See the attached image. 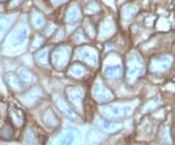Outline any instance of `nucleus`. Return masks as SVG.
<instances>
[{"mask_svg":"<svg viewBox=\"0 0 175 145\" xmlns=\"http://www.w3.org/2000/svg\"><path fill=\"white\" fill-rule=\"evenodd\" d=\"M12 20L10 18L4 17V18H0V40H1L4 35L6 34V32L9 29V26L12 24Z\"/></svg>","mask_w":175,"mask_h":145,"instance_id":"nucleus-16","label":"nucleus"},{"mask_svg":"<svg viewBox=\"0 0 175 145\" xmlns=\"http://www.w3.org/2000/svg\"><path fill=\"white\" fill-rule=\"evenodd\" d=\"M114 30H115V26L113 21L111 19H107L100 27V36L102 38H107L114 32Z\"/></svg>","mask_w":175,"mask_h":145,"instance_id":"nucleus-10","label":"nucleus"},{"mask_svg":"<svg viewBox=\"0 0 175 145\" xmlns=\"http://www.w3.org/2000/svg\"><path fill=\"white\" fill-rule=\"evenodd\" d=\"M86 11L89 12V14H96L97 12L100 11V6L95 2H91L86 7Z\"/></svg>","mask_w":175,"mask_h":145,"instance_id":"nucleus-21","label":"nucleus"},{"mask_svg":"<svg viewBox=\"0 0 175 145\" xmlns=\"http://www.w3.org/2000/svg\"><path fill=\"white\" fill-rule=\"evenodd\" d=\"M58 105L59 108L61 109V111L64 112V114L67 116V117H69L70 119H74V120L77 119V115L74 113V111L72 110L71 107H70L68 104H66L62 99L58 100Z\"/></svg>","mask_w":175,"mask_h":145,"instance_id":"nucleus-15","label":"nucleus"},{"mask_svg":"<svg viewBox=\"0 0 175 145\" xmlns=\"http://www.w3.org/2000/svg\"><path fill=\"white\" fill-rule=\"evenodd\" d=\"M143 64L140 59L137 56L131 55L129 59L128 71H126V80L129 84H132L133 82L140 76V74L143 72Z\"/></svg>","mask_w":175,"mask_h":145,"instance_id":"nucleus-1","label":"nucleus"},{"mask_svg":"<svg viewBox=\"0 0 175 145\" xmlns=\"http://www.w3.org/2000/svg\"><path fill=\"white\" fill-rule=\"evenodd\" d=\"M6 82L8 83L9 87L11 88L12 90H14L15 92H18V91L21 90V81L19 80V77L17 75L13 74V73H9L6 76Z\"/></svg>","mask_w":175,"mask_h":145,"instance_id":"nucleus-12","label":"nucleus"},{"mask_svg":"<svg viewBox=\"0 0 175 145\" xmlns=\"http://www.w3.org/2000/svg\"><path fill=\"white\" fill-rule=\"evenodd\" d=\"M75 140V134L74 131H67L63 134L62 138L60 139L59 145H72V143Z\"/></svg>","mask_w":175,"mask_h":145,"instance_id":"nucleus-18","label":"nucleus"},{"mask_svg":"<svg viewBox=\"0 0 175 145\" xmlns=\"http://www.w3.org/2000/svg\"><path fill=\"white\" fill-rule=\"evenodd\" d=\"M74 38H75V41L77 43H82V42H86V41H87L86 35L82 32V31H80V30H79L78 32L74 35Z\"/></svg>","mask_w":175,"mask_h":145,"instance_id":"nucleus-23","label":"nucleus"},{"mask_svg":"<svg viewBox=\"0 0 175 145\" xmlns=\"http://www.w3.org/2000/svg\"><path fill=\"white\" fill-rule=\"evenodd\" d=\"M36 61L39 64L45 65L49 62V52H48L47 49L41 50L36 55Z\"/></svg>","mask_w":175,"mask_h":145,"instance_id":"nucleus-19","label":"nucleus"},{"mask_svg":"<svg viewBox=\"0 0 175 145\" xmlns=\"http://www.w3.org/2000/svg\"><path fill=\"white\" fill-rule=\"evenodd\" d=\"M78 58L81 61L87 62L90 65H96L97 64V56L95 53V50L91 48V47H85L82 48L81 50H79L77 53Z\"/></svg>","mask_w":175,"mask_h":145,"instance_id":"nucleus-4","label":"nucleus"},{"mask_svg":"<svg viewBox=\"0 0 175 145\" xmlns=\"http://www.w3.org/2000/svg\"><path fill=\"white\" fill-rule=\"evenodd\" d=\"M82 19V12L77 5H72L68 8L65 15V20L69 24L76 23Z\"/></svg>","mask_w":175,"mask_h":145,"instance_id":"nucleus-7","label":"nucleus"},{"mask_svg":"<svg viewBox=\"0 0 175 145\" xmlns=\"http://www.w3.org/2000/svg\"><path fill=\"white\" fill-rule=\"evenodd\" d=\"M94 96L95 99L99 102H107L112 97V94L109 92V90L106 89L104 86L96 85L94 89Z\"/></svg>","mask_w":175,"mask_h":145,"instance_id":"nucleus-5","label":"nucleus"},{"mask_svg":"<svg viewBox=\"0 0 175 145\" xmlns=\"http://www.w3.org/2000/svg\"><path fill=\"white\" fill-rule=\"evenodd\" d=\"M104 74L108 80L116 81L123 74V68L121 65H108L104 69Z\"/></svg>","mask_w":175,"mask_h":145,"instance_id":"nucleus-6","label":"nucleus"},{"mask_svg":"<svg viewBox=\"0 0 175 145\" xmlns=\"http://www.w3.org/2000/svg\"><path fill=\"white\" fill-rule=\"evenodd\" d=\"M108 110L110 111L111 115L113 117H117V118H125L128 115H129V113L131 112V108L129 106H110L108 107Z\"/></svg>","mask_w":175,"mask_h":145,"instance_id":"nucleus-8","label":"nucleus"},{"mask_svg":"<svg viewBox=\"0 0 175 145\" xmlns=\"http://www.w3.org/2000/svg\"><path fill=\"white\" fill-rule=\"evenodd\" d=\"M19 78H20L21 82H23L24 84L26 85L31 84L35 79L34 74L26 68L20 69V71H19Z\"/></svg>","mask_w":175,"mask_h":145,"instance_id":"nucleus-13","label":"nucleus"},{"mask_svg":"<svg viewBox=\"0 0 175 145\" xmlns=\"http://www.w3.org/2000/svg\"><path fill=\"white\" fill-rule=\"evenodd\" d=\"M120 126L118 124H115V123H111V122H105L103 123V126L102 128L104 130H107V131H118V129H119Z\"/></svg>","mask_w":175,"mask_h":145,"instance_id":"nucleus-22","label":"nucleus"},{"mask_svg":"<svg viewBox=\"0 0 175 145\" xmlns=\"http://www.w3.org/2000/svg\"><path fill=\"white\" fill-rule=\"evenodd\" d=\"M71 51L67 46L58 47L52 55V61L55 66L58 68H63L69 61Z\"/></svg>","mask_w":175,"mask_h":145,"instance_id":"nucleus-2","label":"nucleus"},{"mask_svg":"<svg viewBox=\"0 0 175 145\" xmlns=\"http://www.w3.org/2000/svg\"><path fill=\"white\" fill-rule=\"evenodd\" d=\"M136 13H137V7H135V6H133L131 4L125 6L122 11L123 21L125 23H129V21H132V19Z\"/></svg>","mask_w":175,"mask_h":145,"instance_id":"nucleus-11","label":"nucleus"},{"mask_svg":"<svg viewBox=\"0 0 175 145\" xmlns=\"http://www.w3.org/2000/svg\"><path fill=\"white\" fill-rule=\"evenodd\" d=\"M49 28H50V30H49V29H47L46 33L48 34V35H51V34H52V33L54 32V31H55V26H54L53 24H51Z\"/></svg>","mask_w":175,"mask_h":145,"instance_id":"nucleus-25","label":"nucleus"},{"mask_svg":"<svg viewBox=\"0 0 175 145\" xmlns=\"http://www.w3.org/2000/svg\"><path fill=\"white\" fill-rule=\"evenodd\" d=\"M26 37H27V29L25 27H21L17 31V33H16V35L14 37V42L16 44H21L26 39Z\"/></svg>","mask_w":175,"mask_h":145,"instance_id":"nucleus-20","label":"nucleus"},{"mask_svg":"<svg viewBox=\"0 0 175 145\" xmlns=\"http://www.w3.org/2000/svg\"><path fill=\"white\" fill-rule=\"evenodd\" d=\"M24 145H36L34 142H33V140H31L30 138H27L26 141H25V143Z\"/></svg>","mask_w":175,"mask_h":145,"instance_id":"nucleus-26","label":"nucleus"},{"mask_svg":"<svg viewBox=\"0 0 175 145\" xmlns=\"http://www.w3.org/2000/svg\"><path fill=\"white\" fill-rule=\"evenodd\" d=\"M86 72H87V68L80 64H75L71 68H70V73L72 74V76L77 77V78L84 76L86 74Z\"/></svg>","mask_w":175,"mask_h":145,"instance_id":"nucleus-17","label":"nucleus"},{"mask_svg":"<svg viewBox=\"0 0 175 145\" xmlns=\"http://www.w3.org/2000/svg\"><path fill=\"white\" fill-rule=\"evenodd\" d=\"M51 1L53 2V4L54 5H60V4H62V3H64V2H66L67 0H51Z\"/></svg>","mask_w":175,"mask_h":145,"instance_id":"nucleus-24","label":"nucleus"},{"mask_svg":"<svg viewBox=\"0 0 175 145\" xmlns=\"http://www.w3.org/2000/svg\"><path fill=\"white\" fill-rule=\"evenodd\" d=\"M30 20H31L32 26L36 28V29L42 28L44 26V24H45V21H46L44 15L38 10L32 11V13H31V16H30Z\"/></svg>","mask_w":175,"mask_h":145,"instance_id":"nucleus-9","label":"nucleus"},{"mask_svg":"<svg viewBox=\"0 0 175 145\" xmlns=\"http://www.w3.org/2000/svg\"><path fill=\"white\" fill-rule=\"evenodd\" d=\"M173 58L170 55H163L154 59L150 64V70L154 73L166 71L172 64Z\"/></svg>","mask_w":175,"mask_h":145,"instance_id":"nucleus-3","label":"nucleus"},{"mask_svg":"<svg viewBox=\"0 0 175 145\" xmlns=\"http://www.w3.org/2000/svg\"><path fill=\"white\" fill-rule=\"evenodd\" d=\"M2 1H5V0H0V2H2Z\"/></svg>","mask_w":175,"mask_h":145,"instance_id":"nucleus-27","label":"nucleus"},{"mask_svg":"<svg viewBox=\"0 0 175 145\" xmlns=\"http://www.w3.org/2000/svg\"><path fill=\"white\" fill-rule=\"evenodd\" d=\"M67 96L69 97V99L74 103V104H78V103L81 102L82 100V92L81 90L77 89V88H69L67 89Z\"/></svg>","mask_w":175,"mask_h":145,"instance_id":"nucleus-14","label":"nucleus"}]
</instances>
